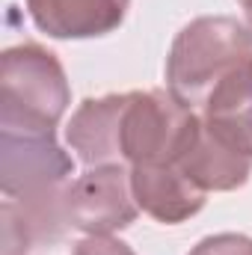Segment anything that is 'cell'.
Wrapping results in <instances>:
<instances>
[{"instance_id": "1", "label": "cell", "mask_w": 252, "mask_h": 255, "mask_svg": "<svg viewBox=\"0 0 252 255\" xmlns=\"http://www.w3.org/2000/svg\"><path fill=\"white\" fill-rule=\"evenodd\" d=\"M71 101L60 60L42 45L24 42L3 51L0 63V128L3 133L54 136Z\"/></svg>"}, {"instance_id": "2", "label": "cell", "mask_w": 252, "mask_h": 255, "mask_svg": "<svg viewBox=\"0 0 252 255\" xmlns=\"http://www.w3.org/2000/svg\"><path fill=\"white\" fill-rule=\"evenodd\" d=\"M247 60H252V33L247 24L229 15L196 18L172 42L166 60L169 92L196 110L229 71Z\"/></svg>"}, {"instance_id": "3", "label": "cell", "mask_w": 252, "mask_h": 255, "mask_svg": "<svg viewBox=\"0 0 252 255\" xmlns=\"http://www.w3.org/2000/svg\"><path fill=\"white\" fill-rule=\"evenodd\" d=\"M199 128L196 110L166 89L127 92L122 116V160L175 163Z\"/></svg>"}, {"instance_id": "4", "label": "cell", "mask_w": 252, "mask_h": 255, "mask_svg": "<svg viewBox=\"0 0 252 255\" xmlns=\"http://www.w3.org/2000/svg\"><path fill=\"white\" fill-rule=\"evenodd\" d=\"M136 199L130 187V169L122 163L95 166L74 178L65 190V217L71 229L86 235H110L125 229L136 217Z\"/></svg>"}, {"instance_id": "5", "label": "cell", "mask_w": 252, "mask_h": 255, "mask_svg": "<svg viewBox=\"0 0 252 255\" xmlns=\"http://www.w3.org/2000/svg\"><path fill=\"white\" fill-rule=\"evenodd\" d=\"M0 148V187L6 199L51 196L71 184V157L54 142V136L3 133Z\"/></svg>"}, {"instance_id": "6", "label": "cell", "mask_w": 252, "mask_h": 255, "mask_svg": "<svg viewBox=\"0 0 252 255\" xmlns=\"http://www.w3.org/2000/svg\"><path fill=\"white\" fill-rule=\"evenodd\" d=\"M130 187L136 205L157 223L178 226L202 211L205 190L193 184L178 163H139L130 166Z\"/></svg>"}, {"instance_id": "7", "label": "cell", "mask_w": 252, "mask_h": 255, "mask_svg": "<svg viewBox=\"0 0 252 255\" xmlns=\"http://www.w3.org/2000/svg\"><path fill=\"white\" fill-rule=\"evenodd\" d=\"M199 119L220 142L252 157V60L229 71L208 92Z\"/></svg>"}, {"instance_id": "8", "label": "cell", "mask_w": 252, "mask_h": 255, "mask_svg": "<svg viewBox=\"0 0 252 255\" xmlns=\"http://www.w3.org/2000/svg\"><path fill=\"white\" fill-rule=\"evenodd\" d=\"M125 95H104L86 98L71 122H68V145L77 157L89 166H113L122 160V116H125Z\"/></svg>"}, {"instance_id": "9", "label": "cell", "mask_w": 252, "mask_h": 255, "mask_svg": "<svg viewBox=\"0 0 252 255\" xmlns=\"http://www.w3.org/2000/svg\"><path fill=\"white\" fill-rule=\"evenodd\" d=\"M130 0H27L33 24L54 39L107 36L125 21Z\"/></svg>"}, {"instance_id": "10", "label": "cell", "mask_w": 252, "mask_h": 255, "mask_svg": "<svg viewBox=\"0 0 252 255\" xmlns=\"http://www.w3.org/2000/svg\"><path fill=\"white\" fill-rule=\"evenodd\" d=\"M65 190L3 202V247H6L3 255H21L39 244H51L63 235L68 226Z\"/></svg>"}, {"instance_id": "11", "label": "cell", "mask_w": 252, "mask_h": 255, "mask_svg": "<svg viewBox=\"0 0 252 255\" xmlns=\"http://www.w3.org/2000/svg\"><path fill=\"white\" fill-rule=\"evenodd\" d=\"M175 163L184 169V175L190 181L199 184L205 193L244 187L252 172V157L238 154L235 148L220 142L208 128L202 125V119H199L196 133L190 136L187 148L181 151V157Z\"/></svg>"}, {"instance_id": "12", "label": "cell", "mask_w": 252, "mask_h": 255, "mask_svg": "<svg viewBox=\"0 0 252 255\" xmlns=\"http://www.w3.org/2000/svg\"><path fill=\"white\" fill-rule=\"evenodd\" d=\"M190 255H252V238L235 235V232L214 235V238L199 241Z\"/></svg>"}, {"instance_id": "13", "label": "cell", "mask_w": 252, "mask_h": 255, "mask_svg": "<svg viewBox=\"0 0 252 255\" xmlns=\"http://www.w3.org/2000/svg\"><path fill=\"white\" fill-rule=\"evenodd\" d=\"M71 255H133V250L110 235H86Z\"/></svg>"}, {"instance_id": "14", "label": "cell", "mask_w": 252, "mask_h": 255, "mask_svg": "<svg viewBox=\"0 0 252 255\" xmlns=\"http://www.w3.org/2000/svg\"><path fill=\"white\" fill-rule=\"evenodd\" d=\"M241 6L247 9V27H252V0H241Z\"/></svg>"}, {"instance_id": "15", "label": "cell", "mask_w": 252, "mask_h": 255, "mask_svg": "<svg viewBox=\"0 0 252 255\" xmlns=\"http://www.w3.org/2000/svg\"><path fill=\"white\" fill-rule=\"evenodd\" d=\"M250 33H252V27H250Z\"/></svg>"}]
</instances>
